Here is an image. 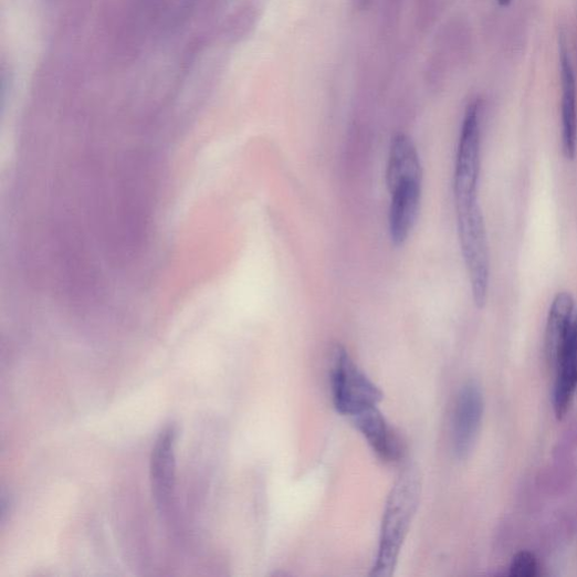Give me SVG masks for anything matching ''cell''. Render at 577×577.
I'll list each match as a JSON object with an SVG mask.
<instances>
[{
    "mask_svg": "<svg viewBox=\"0 0 577 577\" xmlns=\"http://www.w3.org/2000/svg\"><path fill=\"white\" fill-rule=\"evenodd\" d=\"M420 496V473L417 469L409 468L400 474L388 496L373 576L388 577L392 574L418 510Z\"/></svg>",
    "mask_w": 577,
    "mask_h": 577,
    "instance_id": "cell-1",
    "label": "cell"
},
{
    "mask_svg": "<svg viewBox=\"0 0 577 577\" xmlns=\"http://www.w3.org/2000/svg\"><path fill=\"white\" fill-rule=\"evenodd\" d=\"M331 386L336 411L350 419L378 408L384 396L342 345L332 354Z\"/></svg>",
    "mask_w": 577,
    "mask_h": 577,
    "instance_id": "cell-2",
    "label": "cell"
},
{
    "mask_svg": "<svg viewBox=\"0 0 577 577\" xmlns=\"http://www.w3.org/2000/svg\"><path fill=\"white\" fill-rule=\"evenodd\" d=\"M461 252L469 272L473 300L484 307L490 283V255L486 229L480 203L455 207Z\"/></svg>",
    "mask_w": 577,
    "mask_h": 577,
    "instance_id": "cell-3",
    "label": "cell"
},
{
    "mask_svg": "<svg viewBox=\"0 0 577 577\" xmlns=\"http://www.w3.org/2000/svg\"><path fill=\"white\" fill-rule=\"evenodd\" d=\"M481 135V103L475 101L466 109L459 137L453 177L455 207L479 202Z\"/></svg>",
    "mask_w": 577,
    "mask_h": 577,
    "instance_id": "cell-4",
    "label": "cell"
},
{
    "mask_svg": "<svg viewBox=\"0 0 577 577\" xmlns=\"http://www.w3.org/2000/svg\"><path fill=\"white\" fill-rule=\"evenodd\" d=\"M423 177H402L386 181L390 193L389 235L399 248L406 243L419 216Z\"/></svg>",
    "mask_w": 577,
    "mask_h": 577,
    "instance_id": "cell-5",
    "label": "cell"
},
{
    "mask_svg": "<svg viewBox=\"0 0 577 577\" xmlns=\"http://www.w3.org/2000/svg\"><path fill=\"white\" fill-rule=\"evenodd\" d=\"M484 415V397L475 382L458 394L452 419V447L455 455L466 458L476 442Z\"/></svg>",
    "mask_w": 577,
    "mask_h": 577,
    "instance_id": "cell-6",
    "label": "cell"
},
{
    "mask_svg": "<svg viewBox=\"0 0 577 577\" xmlns=\"http://www.w3.org/2000/svg\"><path fill=\"white\" fill-rule=\"evenodd\" d=\"M178 429L168 426L159 433L150 457V483L157 506L166 510L176 489Z\"/></svg>",
    "mask_w": 577,
    "mask_h": 577,
    "instance_id": "cell-7",
    "label": "cell"
},
{
    "mask_svg": "<svg viewBox=\"0 0 577 577\" xmlns=\"http://www.w3.org/2000/svg\"><path fill=\"white\" fill-rule=\"evenodd\" d=\"M352 420L371 450L385 463H394L400 458V439L378 408L367 410Z\"/></svg>",
    "mask_w": 577,
    "mask_h": 577,
    "instance_id": "cell-8",
    "label": "cell"
},
{
    "mask_svg": "<svg viewBox=\"0 0 577 577\" xmlns=\"http://www.w3.org/2000/svg\"><path fill=\"white\" fill-rule=\"evenodd\" d=\"M557 378L554 388V411L565 417L577 390V321H575L555 363Z\"/></svg>",
    "mask_w": 577,
    "mask_h": 577,
    "instance_id": "cell-9",
    "label": "cell"
},
{
    "mask_svg": "<svg viewBox=\"0 0 577 577\" xmlns=\"http://www.w3.org/2000/svg\"><path fill=\"white\" fill-rule=\"evenodd\" d=\"M559 45L563 153L566 158L573 159L577 138L576 83L568 50L563 41L559 42Z\"/></svg>",
    "mask_w": 577,
    "mask_h": 577,
    "instance_id": "cell-10",
    "label": "cell"
},
{
    "mask_svg": "<svg viewBox=\"0 0 577 577\" xmlns=\"http://www.w3.org/2000/svg\"><path fill=\"white\" fill-rule=\"evenodd\" d=\"M574 323L571 296L566 293L558 294L552 304L546 329L547 355L554 365Z\"/></svg>",
    "mask_w": 577,
    "mask_h": 577,
    "instance_id": "cell-11",
    "label": "cell"
},
{
    "mask_svg": "<svg viewBox=\"0 0 577 577\" xmlns=\"http://www.w3.org/2000/svg\"><path fill=\"white\" fill-rule=\"evenodd\" d=\"M510 575L516 577H534L538 575V562L534 554L522 552L514 556L510 566Z\"/></svg>",
    "mask_w": 577,
    "mask_h": 577,
    "instance_id": "cell-12",
    "label": "cell"
},
{
    "mask_svg": "<svg viewBox=\"0 0 577 577\" xmlns=\"http://www.w3.org/2000/svg\"><path fill=\"white\" fill-rule=\"evenodd\" d=\"M511 2H512V0H497V3L501 7H507V6H510Z\"/></svg>",
    "mask_w": 577,
    "mask_h": 577,
    "instance_id": "cell-13",
    "label": "cell"
}]
</instances>
